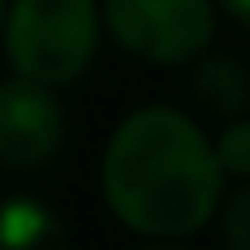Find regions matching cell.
Returning a JSON list of instances; mask_svg holds the SVG:
<instances>
[{"mask_svg":"<svg viewBox=\"0 0 250 250\" xmlns=\"http://www.w3.org/2000/svg\"><path fill=\"white\" fill-rule=\"evenodd\" d=\"M101 189L127 229L176 242L215 215L224 167L185 110L145 105L114 127L101 163Z\"/></svg>","mask_w":250,"mask_h":250,"instance_id":"6da1fadb","label":"cell"},{"mask_svg":"<svg viewBox=\"0 0 250 250\" xmlns=\"http://www.w3.org/2000/svg\"><path fill=\"white\" fill-rule=\"evenodd\" d=\"M4 48L18 75L66 88L97 53V0H13Z\"/></svg>","mask_w":250,"mask_h":250,"instance_id":"7a4b0ae2","label":"cell"},{"mask_svg":"<svg viewBox=\"0 0 250 250\" xmlns=\"http://www.w3.org/2000/svg\"><path fill=\"white\" fill-rule=\"evenodd\" d=\"M110 35L141 62L180 66L207 53L215 35L211 0H105Z\"/></svg>","mask_w":250,"mask_h":250,"instance_id":"3957f363","label":"cell"},{"mask_svg":"<svg viewBox=\"0 0 250 250\" xmlns=\"http://www.w3.org/2000/svg\"><path fill=\"white\" fill-rule=\"evenodd\" d=\"M66 136V114L48 83L26 75L0 79V167L4 171H35L44 167Z\"/></svg>","mask_w":250,"mask_h":250,"instance_id":"277c9868","label":"cell"},{"mask_svg":"<svg viewBox=\"0 0 250 250\" xmlns=\"http://www.w3.org/2000/svg\"><path fill=\"white\" fill-rule=\"evenodd\" d=\"M189 92L193 101L211 114V119H246L250 110V70L246 62H237L233 53H215V57H202L193 79H189Z\"/></svg>","mask_w":250,"mask_h":250,"instance_id":"5b68a950","label":"cell"},{"mask_svg":"<svg viewBox=\"0 0 250 250\" xmlns=\"http://www.w3.org/2000/svg\"><path fill=\"white\" fill-rule=\"evenodd\" d=\"M0 250H70L62 215L40 198L0 202Z\"/></svg>","mask_w":250,"mask_h":250,"instance_id":"8992f818","label":"cell"},{"mask_svg":"<svg viewBox=\"0 0 250 250\" xmlns=\"http://www.w3.org/2000/svg\"><path fill=\"white\" fill-rule=\"evenodd\" d=\"M215 158H220L224 176H242V180H250V114L246 119H233V123L220 132Z\"/></svg>","mask_w":250,"mask_h":250,"instance_id":"52a82bcc","label":"cell"},{"mask_svg":"<svg viewBox=\"0 0 250 250\" xmlns=\"http://www.w3.org/2000/svg\"><path fill=\"white\" fill-rule=\"evenodd\" d=\"M220 233L229 250H250V180L224 202L220 211Z\"/></svg>","mask_w":250,"mask_h":250,"instance_id":"ba28073f","label":"cell"},{"mask_svg":"<svg viewBox=\"0 0 250 250\" xmlns=\"http://www.w3.org/2000/svg\"><path fill=\"white\" fill-rule=\"evenodd\" d=\"M220 4H224V9L242 22V26H250V0H220Z\"/></svg>","mask_w":250,"mask_h":250,"instance_id":"9c48e42d","label":"cell"},{"mask_svg":"<svg viewBox=\"0 0 250 250\" xmlns=\"http://www.w3.org/2000/svg\"><path fill=\"white\" fill-rule=\"evenodd\" d=\"M136 250H185V246H176V242H149V246H136Z\"/></svg>","mask_w":250,"mask_h":250,"instance_id":"30bf717a","label":"cell"},{"mask_svg":"<svg viewBox=\"0 0 250 250\" xmlns=\"http://www.w3.org/2000/svg\"><path fill=\"white\" fill-rule=\"evenodd\" d=\"M4 18H9V4L0 0V35H4Z\"/></svg>","mask_w":250,"mask_h":250,"instance_id":"8fae6325","label":"cell"}]
</instances>
